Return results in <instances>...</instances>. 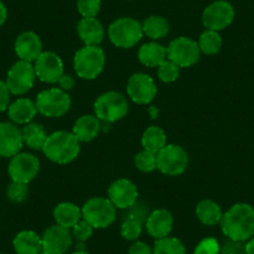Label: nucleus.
Instances as JSON below:
<instances>
[{
	"mask_svg": "<svg viewBox=\"0 0 254 254\" xmlns=\"http://www.w3.org/2000/svg\"><path fill=\"white\" fill-rule=\"evenodd\" d=\"M221 228L231 241H248L254 236V208L247 203L234 204L222 216Z\"/></svg>",
	"mask_w": 254,
	"mask_h": 254,
	"instance_id": "nucleus-1",
	"label": "nucleus"
},
{
	"mask_svg": "<svg viewBox=\"0 0 254 254\" xmlns=\"http://www.w3.org/2000/svg\"><path fill=\"white\" fill-rule=\"evenodd\" d=\"M43 152L46 157L59 165L72 162L80 153V141L72 132L56 131L48 135Z\"/></svg>",
	"mask_w": 254,
	"mask_h": 254,
	"instance_id": "nucleus-2",
	"label": "nucleus"
},
{
	"mask_svg": "<svg viewBox=\"0 0 254 254\" xmlns=\"http://www.w3.org/2000/svg\"><path fill=\"white\" fill-rule=\"evenodd\" d=\"M105 63V53L100 46L85 45L74 56L75 72L84 80L96 79L104 70Z\"/></svg>",
	"mask_w": 254,
	"mask_h": 254,
	"instance_id": "nucleus-3",
	"label": "nucleus"
},
{
	"mask_svg": "<svg viewBox=\"0 0 254 254\" xmlns=\"http://www.w3.org/2000/svg\"><path fill=\"white\" fill-rule=\"evenodd\" d=\"M94 111L100 121L112 124L126 116L128 112V102L120 92L107 91L97 97L94 104Z\"/></svg>",
	"mask_w": 254,
	"mask_h": 254,
	"instance_id": "nucleus-4",
	"label": "nucleus"
},
{
	"mask_svg": "<svg viewBox=\"0 0 254 254\" xmlns=\"http://www.w3.org/2000/svg\"><path fill=\"white\" fill-rule=\"evenodd\" d=\"M142 36V24L133 18H120L109 26V38L117 48H133Z\"/></svg>",
	"mask_w": 254,
	"mask_h": 254,
	"instance_id": "nucleus-5",
	"label": "nucleus"
},
{
	"mask_svg": "<svg viewBox=\"0 0 254 254\" xmlns=\"http://www.w3.org/2000/svg\"><path fill=\"white\" fill-rule=\"evenodd\" d=\"M82 211V219L97 229H104L111 226L116 219V207L104 197H92L90 198Z\"/></svg>",
	"mask_w": 254,
	"mask_h": 254,
	"instance_id": "nucleus-6",
	"label": "nucleus"
},
{
	"mask_svg": "<svg viewBox=\"0 0 254 254\" xmlns=\"http://www.w3.org/2000/svg\"><path fill=\"white\" fill-rule=\"evenodd\" d=\"M38 112L46 117H61L71 107V99L66 91L54 87L44 90L36 97Z\"/></svg>",
	"mask_w": 254,
	"mask_h": 254,
	"instance_id": "nucleus-7",
	"label": "nucleus"
},
{
	"mask_svg": "<svg viewBox=\"0 0 254 254\" xmlns=\"http://www.w3.org/2000/svg\"><path fill=\"white\" fill-rule=\"evenodd\" d=\"M167 50V59L175 63L178 67H190L199 60L201 50L197 41L193 39L180 36L170 43Z\"/></svg>",
	"mask_w": 254,
	"mask_h": 254,
	"instance_id": "nucleus-8",
	"label": "nucleus"
},
{
	"mask_svg": "<svg viewBox=\"0 0 254 254\" xmlns=\"http://www.w3.org/2000/svg\"><path fill=\"white\" fill-rule=\"evenodd\" d=\"M36 74L34 65L28 61L19 60L14 64L6 76V85L13 95L20 96L30 91L35 82Z\"/></svg>",
	"mask_w": 254,
	"mask_h": 254,
	"instance_id": "nucleus-9",
	"label": "nucleus"
},
{
	"mask_svg": "<svg viewBox=\"0 0 254 254\" xmlns=\"http://www.w3.org/2000/svg\"><path fill=\"white\" fill-rule=\"evenodd\" d=\"M233 5L226 0H217L209 4L202 14V23L208 30L221 31L228 28L234 20Z\"/></svg>",
	"mask_w": 254,
	"mask_h": 254,
	"instance_id": "nucleus-10",
	"label": "nucleus"
},
{
	"mask_svg": "<svg viewBox=\"0 0 254 254\" xmlns=\"http://www.w3.org/2000/svg\"><path fill=\"white\" fill-rule=\"evenodd\" d=\"M156 156L157 168L163 175H182L188 166L187 152L178 145H166Z\"/></svg>",
	"mask_w": 254,
	"mask_h": 254,
	"instance_id": "nucleus-11",
	"label": "nucleus"
},
{
	"mask_svg": "<svg viewBox=\"0 0 254 254\" xmlns=\"http://www.w3.org/2000/svg\"><path fill=\"white\" fill-rule=\"evenodd\" d=\"M40 170V161L36 156L28 152H19L11 157L8 173L13 182L26 183L34 180Z\"/></svg>",
	"mask_w": 254,
	"mask_h": 254,
	"instance_id": "nucleus-12",
	"label": "nucleus"
},
{
	"mask_svg": "<svg viewBox=\"0 0 254 254\" xmlns=\"http://www.w3.org/2000/svg\"><path fill=\"white\" fill-rule=\"evenodd\" d=\"M157 87L152 77L143 72H137L127 81V95L135 104L147 105L155 99Z\"/></svg>",
	"mask_w": 254,
	"mask_h": 254,
	"instance_id": "nucleus-13",
	"label": "nucleus"
},
{
	"mask_svg": "<svg viewBox=\"0 0 254 254\" xmlns=\"http://www.w3.org/2000/svg\"><path fill=\"white\" fill-rule=\"evenodd\" d=\"M36 77L40 81L55 84L64 75V64L60 56L51 51H43L41 55L34 61Z\"/></svg>",
	"mask_w": 254,
	"mask_h": 254,
	"instance_id": "nucleus-14",
	"label": "nucleus"
},
{
	"mask_svg": "<svg viewBox=\"0 0 254 254\" xmlns=\"http://www.w3.org/2000/svg\"><path fill=\"white\" fill-rule=\"evenodd\" d=\"M110 202L119 209H128L137 202L138 190L135 183L127 178H120L111 183L107 190Z\"/></svg>",
	"mask_w": 254,
	"mask_h": 254,
	"instance_id": "nucleus-15",
	"label": "nucleus"
},
{
	"mask_svg": "<svg viewBox=\"0 0 254 254\" xmlns=\"http://www.w3.org/2000/svg\"><path fill=\"white\" fill-rule=\"evenodd\" d=\"M24 146L23 132L13 122H0V157L11 158Z\"/></svg>",
	"mask_w": 254,
	"mask_h": 254,
	"instance_id": "nucleus-16",
	"label": "nucleus"
},
{
	"mask_svg": "<svg viewBox=\"0 0 254 254\" xmlns=\"http://www.w3.org/2000/svg\"><path fill=\"white\" fill-rule=\"evenodd\" d=\"M43 249L50 252L51 254H65L72 246V234L69 228L61 227L59 224L49 227L44 232Z\"/></svg>",
	"mask_w": 254,
	"mask_h": 254,
	"instance_id": "nucleus-17",
	"label": "nucleus"
},
{
	"mask_svg": "<svg viewBox=\"0 0 254 254\" xmlns=\"http://www.w3.org/2000/svg\"><path fill=\"white\" fill-rule=\"evenodd\" d=\"M14 49L20 60L33 63L43 53V43L35 33L24 31L16 38Z\"/></svg>",
	"mask_w": 254,
	"mask_h": 254,
	"instance_id": "nucleus-18",
	"label": "nucleus"
},
{
	"mask_svg": "<svg viewBox=\"0 0 254 254\" xmlns=\"http://www.w3.org/2000/svg\"><path fill=\"white\" fill-rule=\"evenodd\" d=\"M173 227V217L170 211L165 208L155 209L146 221L147 233L155 239L165 238L170 236Z\"/></svg>",
	"mask_w": 254,
	"mask_h": 254,
	"instance_id": "nucleus-19",
	"label": "nucleus"
},
{
	"mask_svg": "<svg viewBox=\"0 0 254 254\" xmlns=\"http://www.w3.org/2000/svg\"><path fill=\"white\" fill-rule=\"evenodd\" d=\"M35 102L31 101L28 97H20L11 102L8 107V116L10 121L15 125H28L30 124L36 116Z\"/></svg>",
	"mask_w": 254,
	"mask_h": 254,
	"instance_id": "nucleus-20",
	"label": "nucleus"
},
{
	"mask_svg": "<svg viewBox=\"0 0 254 254\" xmlns=\"http://www.w3.org/2000/svg\"><path fill=\"white\" fill-rule=\"evenodd\" d=\"M77 33L86 46H99L105 38L104 26L96 18H82L77 24Z\"/></svg>",
	"mask_w": 254,
	"mask_h": 254,
	"instance_id": "nucleus-21",
	"label": "nucleus"
},
{
	"mask_svg": "<svg viewBox=\"0 0 254 254\" xmlns=\"http://www.w3.org/2000/svg\"><path fill=\"white\" fill-rule=\"evenodd\" d=\"M100 132V120L94 115H84L79 117L72 127V133L80 142H90Z\"/></svg>",
	"mask_w": 254,
	"mask_h": 254,
	"instance_id": "nucleus-22",
	"label": "nucleus"
},
{
	"mask_svg": "<svg viewBox=\"0 0 254 254\" xmlns=\"http://www.w3.org/2000/svg\"><path fill=\"white\" fill-rule=\"evenodd\" d=\"M16 254H39L43 251V239L33 231H21L13 241Z\"/></svg>",
	"mask_w": 254,
	"mask_h": 254,
	"instance_id": "nucleus-23",
	"label": "nucleus"
},
{
	"mask_svg": "<svg viewBox=\"0 0 254 254\" xmlns=\"http://www.w3.org/2000/svg\"><path fill=\"white\" fill-rule=\"evenodd\" d=\"M54 219L56 224L70 229L81 221L82 211L71 202H63L54 209Z\"/></svg>",
	"mask_w": 254,
	"mask_h": 254,
	"instance_id": "nucleus-24",
	"label": "nucleus"
},
{
	"mask_svg": "<svg viewBox=\"0 0 254 254\" xmlns=\"http://www.w3.org/2000/svg\"><path fill=\"white\" fill-rule=\"evenodd\" d=\"M138 60L147 67H158L167 60V50L165 46L157 43L143 44L138 50Z\"/></svg>",
	"mask_w": 254,
	"mask_h": 254,
	"instance_id": "nucleus-25",
	"label": "nucleus"
},
{
	"mask_svg": "<svg viewBox=\"0 0 254 254\" xmlns=\"http://www.w3.org/2000/svg\"><path fill=\"white\" fill-rule=\"evenodd\" d=\"M196 214L197 218L204 226H216V224L221 223L222 216H223L221 207L211 199H203V201L199 202L197 204Z\"/></svg>",
	"mask_w": 254,
	"mask_h": 254,
	"instance_id": "nucleus-26",
	"label": "nucleus"
},
{
	"mask_svg": "<svg viewBox=\"0 0 254 254\" xmlns=\"http://www.w3.org/2000/svg\"><path fill=\"white\" fill-rule=\"evenodd\" d=\"M21 132H23L24 145H26L29 148H31V150L43 151V147L44 145H45L48 135H46L44 127L41 126L40 124L30 122V124L24 126Z\"/></svg>",
	"mask_w": 254,
	"mask_h": 254,
	"instance_id": "nucleus-27",
	"label": "nucleus"
},
{
	"mask_svg": "<svg viewBox=\"0 0 254 254\" xmlns=\"http://www.w3.org/2000/svg\"><path fill=\"white\" fill-rule=\"evenodd\" d=\"M141 142H142L143 150L157 155L167 145V136L161 127L150 126L143 132Z\"/></svg>",
	"mask_w": 254,
	"mask_h": 254,
	"instance_id": "nucleus-28",
	"label": "nucleus"
},
{
	"mask_svg": "<svg viewBox=\"0 0 254 254\" xmlns=\"http://www.w3.org/2000/svg\"><path fill=\"white\" fill-rule=\"evenodd\" d=\"M143 35L148 36L152 40L163 39L170 31V24L163 16L152 15L148 16L142 23Z\"/></svg>",
	"mask_w": 254,
	"mask_h": 254,
	"instance_id": "nucleus-29",
	"label": "nucleus"
},
{
	"mask_svg": "<svg viewBox=\"0 0 254 254\" xmlns=\"http://www.w3.org/2000/svg\"><path fill=\"white\" fill-rule=\"evenodd\" d=\"M198 46L201 53L206 55H216L222 48V38L218 31L208 30L201 34L198 40Z\"/></svg>",
	"mask_w": 254,
	"mask_h": 254,
	"instance_id": "nucleus-30",
	"label": "nucleus"
},
{
	"mask_svg": "<svg viewBox=\"0 0 254 254\" xmlns=\"http://www.w3.org/2000/svg\"><path fill=\"white\" fill-rule=\"evenodd\" d=\"M153 254H186V247L175 237L156 239L152 249Z\"/></svg>",
	"mask_w": 254,
	"mask_h": 254,
	"instance_id": "nucleus-31",
	"label": "nucleus"
},
{
	"mask_svg": "<svg viewBox=\"0 0 254 254\" xmlns=\"http://www.w3.org/2000/svg\"><path fill=\"white\" fill-rule=\"evenodd\" d=\"M135 166L141 172H152L157 168V156L150 151H141L135 156Z\"/></svg>",
	"mask_w": 254,
	"mask_h": 254,
	"instance_id": "nucleus-32",
	"label": "nucleus"
},
{
	"mask_svg": "<svg viewBox=\"0 0 254 254\" xmlns=\"http://www.w3.org/2000/svg\"><path fill=\"white\" fill-rule=\"evenodd\" d=\"M142 233V226H141L140 219L130 216L125 219L121 226V236L126 241H136Z\"/></svg>",
	"mask_w": 254,
	"mask_h": 254,
	"instance_id": "nucleus-33",
	"label": "nucleus"
},
{
	"mask_svg": "<svg viewBox=\"0 0 254 254\" xmlns=\"http://www.w3.org/2000/svg\"><path fill=\"white\" fill-rule=\"evenodd\" d=\"M178 75H180V67L175 63L168 60V59L166 61H163L160 66L157 67L158 79L162 82H166V84L176 81Z\"/></svg>",
	"mask_w": 254,
	"mask_h": 254,
	"instance_id": "nucleus-34",
	"label": "nucleus"
},
{
	"mask_svg": "<svg viewBox=\"0 0 254 254\" xmlns=\"http://www.w3.org/2000/svg\"><path fill=\"white\" fill-rule=\"evenodd\" d=\"M6 194H8V198L11 202H14V203H21L23 201H25L29 194L28 185L26 183L13 182L11 181V183L8 187V190H6Z\"/></svg>",
	"mask_w": 254,
	"mask_h": 254,
	"instance_id": "nucleus-35",
	"label": "nucleus"
},
{
	"mask_svg": "<svg viewBox=\"0 0 254 254\" xmlns=\"http://www.w3.org/2000/svg\"><path fill=\"white\" fill-rule=\"evenodd\" d=\"M101 9V0H77V10L82 18H96Z\"/></svg>",
	"mask_w": 254,
	"mask_h": 254,
	"instance_id": "nucleus-36",
	"label": "nucleus"
},
{
	"mask_svg": "<svg viewBox=\"0 0 254 254\" xmlns=\"http://www.w3.org/2000/svg\"><path fill=\"white\" fill-rule=\"evenodd\" d=\"M221 253V247H219L218 241L213 237L204 238L197 244L194 248L193 254H219Z\"/></svg>",
	"mask_w": 254,
	"mask_h": 254,
	"instance_id": "nucleus-37",
	"label": "nucleus"
},
{
	"mask_svg": "<svg viewBox=\"0 0 254 254\" xmlns=\"http://www.w3.org/2000/svg\"><path fill=\"white\" fill-rule=\"evenodd\" d=\"M92 233H94V227L87 223L85 219H81L79 223L75 224L71 232L72 237L76 239V242H82V243L86 242L92 236Z\"/></svg>",
	"mask_w": 254,
	"mask_h": 254,
	"instance_id": "nucleus-38",
	"label": "nucleus"
},
{
	"mask_svg": "<svg viewBox=\"0 0 254 254\" xmlns=\"http://www.w3.org/2000/svg\"><path fill=\"white\" fill-rule=\"evenodd\" d=\"M10 95L11 92L9 91L6 82L0 80V112L8 110L10 105Z\"/></svg>",
	"mask_w": 254,
	"mask_h": 254,
	"instance_id": "nucleus-39",
	"label": "nucleus"
},
{
	"mask_svg": "<svg viewBox=\"0 0 254 254\" xmlns=\"http://www.w3.org/2000/svg\"><path fill=\"white\" fill-rule=\"evenodd\" d=\"M242 242L231 241L224 244L222 249V254H244V247L242 246Z\"/></svg>",
	"mask_w": 254,
	"mask_h": 254,
	"instance_id": "nucleus-40",
	"label": "nucleus"
},
{
	"mask_svg": "<svg viewBox=\"0 0 254 254\" xmlns=\"http://www.w3.org/2000/svg\"><path fill=\"white\" fill-rule=\"evenodd\" d=\"M128 254H153L152 249L145 242H135L128 249Z\"/></svg>",
	"mask_w": 254,
	"mask_h": 254,
	"instance_id": "nucleus-41",
	"label": "nucleus"
},
{
	"mask_svg": "<svg viewBox=\"0 0 254 254\" xmlns=\"http://www.w3.org/2000/svg\"><path fill=\"white\" fill-rule=\"evenodd\" d=\"M59 84V89L64 90V91H69V90H71L72 87L75 86V79L71 76V75H66L64 74L63 76L60 77V80L58 81Z\"/></svg>",
	"mask_w": 254,
	"mask_h": 254,
	"instance_id": "nucleus-42",
	"label": "nucleus"
},
{
	"mask_svg": "<svg viewBox=\"0 0 254 254\" xmlns=\"http://www.w3.org/2000/svg\"><path fill=\"white\" fill-rule=\"evenodd\" d=\"M6 19H8V9L4 5L3 1L0 0V26L5 23Z\"/></svg>",
	"mask_w": 254,
	"mask_h": 254,
	"instance_id": "nucleus-43",
	"label": "nucleus"
},
{
	"mask_svg": "<svg viewBox=\"0 0 254 254\" xmlns=\"http://www.w3.org/2000/svg\"><path fill=\"white\" fill-rule=\"evenodd\" d=\"M244 254H254V238L248 239L244 246Z\"/></svg>",
	"mask_w": 254,
	"mask_h": 254,
	"instance_id": "nucleus-44",
	"label": "nucleus"
},
{
	"mask_svg": "<svg viewBox=\"0 0 254 254\" xmlns=\"http://www.w3.org/2000/svg\"><path fill=\"white\" fill-rule=\"evenodd\" d=\"M71 254H90V253L87 251H75L74 253H71Z\"/></svg>",
	"mask_w": 254,
	"mask_h": 254,
	"instance_id": "nucleus-45",
	"label": "nucleus"
},
{
	"mask_svg": "<svg viewBox=\"0 0 254 254\" xmlns=\"http://www.w3.org/2000/svg\"><path fill=\"white\" fill-rule=\"evenodd\" d=\"M39 254H51V253H50V252L45 251V249H43V251H41V252H40V253H39Z\"/></svg>",
	"mask_w": 254,
	"mask_h": 254,
	"instance_id": "nucleus-46",
	"label": "nucleus"
}]
</instances>
